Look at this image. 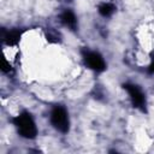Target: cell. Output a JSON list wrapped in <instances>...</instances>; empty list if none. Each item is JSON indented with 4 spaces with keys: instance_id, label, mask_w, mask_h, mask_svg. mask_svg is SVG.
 <instances>
[{
    "instance_id": "cell-2",
    "label": "cell",
    "mask_w": 154,
    "mask_h": 154,
    "mask_svg": "<svg viewBox=\"0 0 154 154\" xmlns=\"http://www.w3.org/2000/svg\"><path fill=\"white\" fill-rule=\"evenodd\" d=\"M51 123L57 129L58 131L65 134L70 129V120H69V114L66 109L63 106H55L53 107L51 112Z\"/></svg>"
},
{
    "instance_id": "cell-7",
    "label": "cell",
    "mask_w": 154,
    "mask_h": 154,
    "mask_svg": "<svg viewBox=\"0 0 154 154\" xmlns=\"http://www.w3.org/2000/svg\"><path fill=\"white\" fill-rule=\"evenodd\" d=\"M114 10H116L114 5H112V4H109V2H105V4H101V5L99 6V13H100L101 16H103V17H109V16H112L113 12H114Z\"/></svg>"
},
{
    "instance_id": "cell-6",
    "label": "cell",
    "mask_w": 154,
    "mask_h": 154,
    "mask_svg": "<svg viewBox=\"0 0 154 154\" xmlns=\"http://www.w3.org/2000/svg\"><path fill=\"white\" fill-rule=\"evenodd\" d=\"M19 38H20V31H18V30L7 31V32L4 34V36H2V40H4L7 45H10V46H13V45L18 43Z\"/></svg>"
},
{
    "instance_id": "cell-9",
    "label": "cell",
    "mask_w": 154,
    "mask_h": 154,
    "mask_svg": "<svg viewBox=\"0 0 154 154\" xmlns=\"http://www.w3.org/2000/svg\"><path fill=\"white\" fill-rule=\"evenodd\" d=\"M148 72L149 73H154V58H153V60H152V63H150V65L148 67Z\"/></svg>"
},
{
    "instance_id": "cell-8",
    "label": "cell",
    "mask_w": 154,
    "mask_h": 154,
    "mask_svg": "<svg viewBox=\"0 0 154 154\" xmlns=\"http://www.w3.org/2000/svg\"><path fill=\"white\" fill-rule=\"evenodd\" d=\"M1 70H2L4 72H6V73H8V72L11 71V66H10V64H8L6 60H2V61H1Z\"/></svg>"
},
{
    "instance_id": "cell-5",
    "label": "cell",
    "mask_w": 154,
    "mask_h": 154,
    "mask_svg": "<svg viewBox=\"0 0 154 154\" xmlns=\"http://www.w3.org/2000/svg\"><path fill=\"white\" fill-rule=\"evenodd\" d=\"M60 20L70 30H76V28H77V18H76V16H75V13L72 11L65 10L60 14Z\"/></svg>"
},
{
    "instance_id": "cell-1",
    "label": "cell",
    "mask_w": 154,
    "mask_h": 154,
    "mask_svg": "<svg viewBox=\"0 0 154 154\" xmlns=\"http://www.w3.org/2000/svg\"><path fill=\"white\" fill-rule=\"evenodd\" d=\"M13 125L17 128L18 134L24 138H35L37 135V128L31 114L22 112L12 119Z\"/></svg>"
},
{
    "instance_id": "cell-4",
    "label": "cell",
    "mask_w": 154,
    "mask_h": 154,
    "mask_svg": "<svg viewBox=\"0 0 154 154\" xmlns=\"http://www.w3.org/2000/svg\"><path fill=\"white\" fill-rule=\"evenodd\" d=\"M83 60H84V64L93 71L102 72L106 70V63H105L103 58L101 57V54H99L97 52L84 51L83 52Z\"/></svg>"
},
{
    "instance_id": "cell-3",
    "label": "cell",
    "mask_w": 154,
    "mask_h": 154,
    "mask_svg": "<svg viewBox=\"0 0 154 154\" xmlns=\"http://www.w3.org/2000/svg\"><path fill=\"white\" fill-rule=\"evenodd\" d=\"M123 87L128 91L134 107H136L141 111H146V95L143 94L141 88L132 83H125Z\"/></svg>"
}]
</instances>
